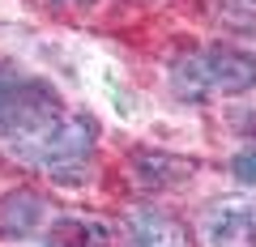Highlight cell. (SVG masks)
Listing matches in <instances>:
<instances>
[{"label":"cell","instance_id":"6da1fadb","mask_svg":"<svg viewBox=\"0 0 256 247\" xmlns=\"http://www.w3.org/2000/svg\"><path fill=\"white\" fill-rule=\"evenodd\" d=\"M60 98L52 94L47 81H30V77H18L13 68H0V137L22 158L34 162L47 137L60 128Z\"/></svg>","mask_w":256,"mask_h":247},{"label":"cell","instance_id":"7a4b0ae2","mask_svg":"<svg viewBox=\"0 0 256 247\" xmlns=\"http://www.w3.org/2000/svg\"><path fill=\"white\" fill-rule=\"evenodd\" d=\"M171 81L180 90V98L188 102L214 98V94H244L256 85V60L244 51H230V47H210V51L180 60Z\"/></svg>","mask_w":256,"mask_h":247},{"label":"cell","instance_id":"52a82bcc","mask_svg":"<svg viewBox=\"0 0 256 247\" xmlns=\"http://www.w3.org/2000/svg\"><path fill=\"white\" fill-rule=\"evenodd\" d=\"M38 213H43V201L30 196V192H18V196H9V201L0 205V230H9V235H26V230L38 222Z\"/></svg>","mask_w":256,"mask_h":247},{"label":"cell","instance_id":"ba28073f","mask_svg":"<svg viewBox=\"0 0 256 247\" xmlns=\"http://www.w3.org/2000/svg\"><path fill=\"white\" fill-rule=\"evenodd\" d=\"M235 175L244 183H256V149H244V154H235Z\"/></svg>","mask_w":256,"mask_h":247},{"label":"cell","instance_id":"277c9868","mask_svg":"<svg viewBox=\"0 0 256 247\" xmlns=\"http://www.w3.org/2000/svg\"><path fill=\"white\" fill-rule=\"evenodd\" d=\"M210 247H256V196H226L205 209Z\"/></svg>","mask_w":256,"mask_h":247},{"label":"cell","instance_id":"3957f363","mask_svg":"<svg viewBox=\"0 0 256 247\" xmlns=\"http://www.w3.org/2000/svg\"><path fill=\"white\" fill-rule=\"evenodd\" d=\"M94 141H98V132H94V124H90L86 115L60 119V128L47 137L38 162H43V171L52 175L56 183H82L86 175H90Z\"/></svg>","mask_w":256,"mask_h":247},{"label":"cell","instance_id":"5b68a950","mask_svg":"<svg viewBox=\"0 0 256 247\" xmlns=\"http://www.w3.org/2000/svg\"><path fill=\"white\" fill-rule=\"evenodd\" d=\"M124 247H188L180 222L158 209H137L124 226Z\"/></svg>","mask_w":256,"mask_h":247},{"label":"cell","instance_id":"9c48e42d","mask_svg":"<svg viewBox=\"0 0 256 247\" xmlns=\"http://www.w3.org/2000/svg\"><path fill=\"white\" fill-rule=\"evenodd\" d=\"M52 4H60V9H86V4H94V0H52Z\"/></svg>","mask_w":256,"mask_h":247},{"label":"cell","instance_id":"8992f818","mask_svg":"<svg viewBox=\"0 0 256 247\" xmlns=\"http://www.w3.org/2000/svg\"><path fill=\"white\" fill-rule=\"evenodd\" d=\"M111 235L102 222L94 218H60L52 230H47V243L43 247H107Z\"/></svg>","mask_w":256,"mask_h":247}]
</instances>
